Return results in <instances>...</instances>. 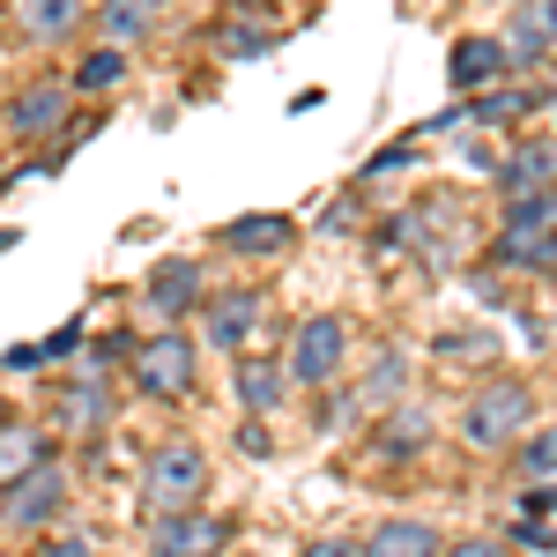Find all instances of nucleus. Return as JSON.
Returning <instances> with one entry per match:
<instances>
[{"label": "nucleus", "mask_w": 557, "mask_h": 557, "mask_svg": "<svg viewBox=\"0 0 557 557\" xmlns=\"http://www.w3.org/2000/svg\"><path fill=\"white\" fill-rule=\"evenodd\" d=\"M201 260H186V253H172V260H157L149 268V283H141V312L149 320H164V327H178L186 312H201Z\"/></svg>", "instance_id": "obj_7"}, {"label": "nucleus", "mask_w": 557, "mask_h": 557, "mask_svg": "<svg viewBox=\"0 0 557 557\" xmlns=\"http://www.w3.org/2000/svg\"><path fill=\"white\" fill-rule=\"evenodd\" d=\"M283 364H290V380L312 386V394L335 386V380H343V364H349V320H343V312H305Z\"/></svg>", "instance_id": "obj_3"}, {"label": "nucleus", "mask_w": 557, "mask_h": 557, "mask_svg": "<svg viewBox=\"0 0 557 557\" xmlns=\"http://www.w3.org/2000/svg\"><path fill=\"white\" fill-rule=\"evenodd\" d=\"M520 475H528V483H550L557 475V424H543V431L520 438Z\"/></svg>", "instance_id": "obj_25"}, {"label": "nucleus", "mask_w": 557, "mask_h": 557, "mask_svg": "<svg viewBox=\"0 0 557 557\" xmlns=\"http://www.w3.org/2000/svg\"><path fill=\"white\" fill-rule=\"evenodd\" d=\"M83 8L89 0H15V23H23V38H38V45H67L83 30Z\"/></svg>", "instance_id": "obj_17"}, {"label": "nucleus", "mask_w": 557, "mask_h": 557, "mask_svg": "<svg viewBox=\"0 0 557 557\" xmlns=\"http://www.w3.org/2000/svg\"><path fill=\"white\" fill-rule=\"evenodd\" d=\"M550 67H557V60H550Z\"/></svg>", "instance_id": "obj_39"}, {"label": "nucleus", "mask_w": 557, "mask_h": 557, "mask_svg": "<svg viewBox=\"0 0 557 557\" xmlns=\"http://www.w3.org/2000/svg\"><path fill=\"white\" fill-rule=\"evenodd\" d=\"M401 386H409V357H401V349H380V357H372V372H364V386H357L349 401L327 409V424H357V409H394V401H401Z\"/></svg>", "instance_id": "obj_15"}, {"label": "nucleus", "mask_w": 557, "mask_h": 557, "mask_svg": "<svg viewBox=\"0 0 557 557\" xmlns=\"http://www.w3.org/2000/svg\"><path fill=\"white\" fill-rule=\"evenodd\" d=\"M543 223H557V194H543Z\"/></svg>", "instance_id": "obj_36"}, {"label": "nucleus", "mask_w": 557, "mask_h": 557, "mask_svg": "<svg viewBox=\"0 0 557 557\" xmlns=\"http://www.w3.org/2000/svg\"><path fill=\"white\" fill-rule=\"evenodd\" d=\"M60 506H67V469L60 461H38L30 475H15L0 491V528L8 535H45L60 520Z\"/></svg>", "instance_id": "obj_4"}, {"label": "nucleus", "mask_w": 557, "mask_h": 557, "mask_svg": "<svg viewBox=\"0 0 557 557\" xmlns=\"http://www.w3.org/2000/svg\"><path fill=\"white\" fill-rule=\"evenodd\" d=\"M298 557H364V543H349V535H312Z\"/></svg>", "instance_id": "obj_27"}, {"label": "nucleus", "mask_w": 557, "mask_h": 557, "mask_svg": "<svg viewBox=\"0 0 557 557\" xmlns=\"http://www.w3.org/2000/svg\"><path fill=\"white\" fill-rule=\"evenodd\" d=\"M275 45V23H260V15H238L231 8V23L215 30V60H260Z\"/></svg>", "instance_id": "obj_23"}, {"label": "nucleus", "mask_w": 557, "mask_h": 557, "mask_svg": "<svg viewBox=\"0 0 557 557\" xmlns=\"http://www.w3.org/2000/svg\"><path fill=\"white\" fill-rule=\"evenodd\" d=\"M386 424H380V454L386 461H409V454H424V438H431V417L417 409V401H394V409H380Z\"/></svg>", "instance_id": "obj_21"}, {"label": "nucleus", "mask_w": 557, "mask_h": 557, "mask_svg": "<svg viewBox=\"0 0 557 557\" xmlns=\"http://www.w3.org/2000/svg\"><path fill=\"white\" fill-rule=\"evenodd\" d=\"M438 357H454V364H491L498 343H491L483 327H469V335H438Z\"/></svg>", "instance_id": "obj_26"}, {"label": "nucleus", "mask_w": 557, "mask_h": 557, "mask_svg": "<svg viewBox=\"0 0 557 557\" xmlns=\"http://www.w3.org/2000/svg\"><path fill=\"white\" fill-rule=\"evenodd\" d=\"M112 424V380H75L52 394V431H75V438H97V431Z\"/></svg>", "instance_id": "obj_12"}, {"label": "nucleus", "mask_w": 557, "mask_h": 557, "mask_svg": "<svg viewBox=\"0 0 557 557\" xmlns=\"http://www.w3.org/2000/svg\"><path fill=\"white\" fill-rule=\"evenodd\" d=\"M201 491H209V454L194 446V438H172V446H157L149 454V469H141V513H194L201 506Z\"/></svg>", "instance_id": "obj_2"}, {"label": "nucleus", "mask_w": 557, "mask_h": 557, "mask_svg": "<svg viewBox=\"0 0 557 557\" xmlns=\"http://www.w3.org/2000/svg\"><path fill=\"white\" fill-rule=\"evenodd\" d=\"M38 461H52V438L38 424H0V491L15 483V475H30Z\"/></svg>", "instance_id": "obj_20"}, {"label": "nucleus", "mask_w": 557, "mask_h": 557, "mask_svg": "<svg viewBox=\"0 0 557 557\" xmlns=\"http://www.w3.org/2000/svg\"><path fill=\"white\" fill-rule=\"evenodd\" d=\"M238 446H246V454H268L275 438H268V424H260V417H253V424H238Z\"/></svg>", "instance_id": "obj_33"}, {"label": "nucleus", "mask_w": 557, "mask_h": 557, "mask_svg": "<svg viewBox=\"0 0 557 557\" xmlns=\"http://www.w3.org/2000/svg\"><path fill=\"white\" fill-rule=\"evenodd\" d=\"M231 386H238V401H246V417H275L283 401H290V364L283 357H238V372H231Z\"/></svg>", "instance_id": "obj_16"}, {"label": "nucleus", "mask_w": 557, "mask_h": 557, "mask_svg": "<svg viewBox=\"0 0 557 557\" xmlns=\"http://www.w3.org/2000/svg\"><path fill=\"white\" fill-rule=\"evenodd\" d=\"M149 30H157V15L141 0H104V38L112 45H134V38H149Z\"/></svg>", "instance_id": "obj_24"}, {"label": "nucleus", "mask_w": 557, "mask_h": 557, "mask_svg": "<svg viewBox=\"0 0 557 557\" xmlns=\"http://www.w3.org/2000/svg\"><path fill=\"white\" fill-rule=\"evenodd\" d=\"M401 164H409V141H394V149H380V157L364 164V186H372V178H386V172H401Z\"/></svg>", "instance_id": "obj_30"}, {"label": "nucleus", "mask_w": 557, "mask_h": 557, "mask_svg": "<svg viewBox=\"0 0 557 557\" xmlns=\"http://www.w3.org/2000/svg\"><path fill=\"white\" fill-rule=\"evenodd\" d=\"M268 312V290H223V298H201V343L209 349H246V335Z\"/></svg>", "instance_id": "obj_10"}, {"label": "nucleus", "mask_w": 557, "mask_h": 557, "mask_svg": "<svg viewBox=\"0 0 557 557\" xmlns=\"http://www.w3.org/2000/svg\"><path fill=\"white\" fill-rule=\"evenodd\" d=\"M506 52H513V67H535L543 52H557V0H513V15H506Z\"/></svg>", "instance_id": "obj_14"}, {"label": "nucleus", "mask_w": 557, "mask_h": 557, "mask_svg": "<svg viewBox=\"0 0 557 557\" xmlns=\"http://www.w3.org/2000/svg\"><path fill=\"white\" fill-rule=\"evenodd\" d=\"M0 424H8V409H0Z\"/></svg>", "instance_id": "obj_38"}, {"label": "nucleus", "mask_w": 557, "mask_h": 557, "mask_svg": "<svg viewBox=\"0 0 557 557\" xmlns=\"http://www.w3.org/2000/svg\"><path fill=\"white\" fill-rule=\"evenodd\" d=\"M215 238H223V253H238V260H275V253H290L298 223L275 215V209H253V215H231Z\"/></svg>", "instance_id": "obj_13"}, {"label": "nucleus", "mask_w": 557, "mask_h": 557, "mask_svg": "<svg viewBox=\"0 0 557 557\" xmlns=\"http://www.w3.org/2000/svg\"><path fill=\"white\" fill-rule=\"evenodd\" d=\"M438 528L431 520H380L372 535H364V557H438Z\"/></svg>", "instance_id": "obj_18"}, {"label": "nucleus", "mask_w": 557, "mask_h": 557, "mask_svg": "<svg viewBox=\"0 0 557 557\" xmlns=\"http://www.w3.org/2000/svg\"><path fill=\"white\" fill-rule=\"evenodd\" d=\"M520 550H557V535L543 520H520Z\"/></svg>", "instance_id": "obj_31"}, {"label": "nucleus", "mask_w": 557, "mask_h": 557, "mask_svg": "<svg viewBox=\"0 0 557 557\" xmlns=\"http://www.w3.org/2000/svg\"><path fill=\"white\" fill-rule=\"evenodd\" d=\"M223 535H231V520L215 513H157L149 520V557H223Z\"/></svg>", "instance_id": "obj_8"}, {"label": "nucleus", "mask_w": 557, "mask_h": 557, "mask_svg": "<svg viewBox=\"0 0 557 557\" xmlns=\"http://www.w3.org/2000/svg\"><path fill=\"white\" fill-rule=\"evenodd\" d=\"M535 513H557V483H535V498H528Z\"/></svg>", "instance_id": "obj_34"}, {"label": "nucleus", "mask_w": 557, "mask_h": 557, "mask_svg": "<svg viewBox=\"0 0 557 557\" xmlns=\"http://www.w3.org/2000/svg\"><path fill=\"white\" fill-rule=\"evenodd\" d=\"M141 8H149V15H164V0H141Z\"/></svg>", "instance_id": "obj_37"}, {"label": "nucleus", "mask_w": 557, "mask_h": 557, "mask_svg": "<svg viewBox=\"0 0 557 557\" xmlns=\"http://www.w3.org/2000/svg\"><path fill=\"white\" fill-rule=\"evenodd\" d=\"M127 372H134V386H141L149 401H186V394H194V343H186L178 327H164V335L134 343Z\"/></svg>", "instance_id": "obj_5"}, {"label": "nucleus", "mask_w": 557, "mask_h": 557, "mask_svg": "<svg viewBox=\"0 0 557 557\" xmlns=\"http://www.w3.org/2000/svg\"><path fill=\"white\" fill-rule=\"evenodd\" d=\"M461 112H469V127H513V120L535 112V89L528 83H491V89H475Z\"/></svg>", "instance_id": "obj_19"}, {"label": "nucleus", "mask_w": 557, "mask_h": 557, "mask_svg": "<svg viewBox=\"0 0 557 557\" xmlns=\"http://www.w3.org/2000/svg\"><path fill=\"white\" fill-rule=\"evenodd\" d=\"M498 194H506V209L557 194V134H528V141H520L513 157L498 164Z\"/></svg>", "instance_id": "obj_9"}, {"label": "nucleus", "mask_w": 557, "mask_h": 557, "mask_svg": "<svg viewBox=\"0 0 557 557\" xmlns=\"http://www.w3.org/2000/svg\"><path fill=\"white\" fill-rule=\"evenodd\" d=\"M127 67H134V60H127V45H112V38H104V45H89V52H83V67H75V89H83V97H104V89H120V83H127Z\"/></svg>", "instance_id": "obj_22"}, {"label": "nucleus", "mask_w": 557, "mask_h": 557, "mask_svg": "<svg viewBox=\"0 0 557 557\" xmlns=\"http://www.w3.org/2000/svg\"><path fill=\"white\" fill-rule=\"evenodd\" d=\"M438 557H506V543H491V535H461V543H446Z\"/></svg>", "instance_id": "obj_28"}, {"label": "nucleus", "mask_w": 557, "mask_h": 557, "mask_svg": "<svg viewBox=\"0 0 557 557\" xmlns=\"http://www.w3.org/2000/svg\"><path fill=\"white\" fill-rule=\"evenodd\" d=\"M0 364H8V372H38L45 357H38V343H15V349H8V357H0Z\"/></svg>", "instance_id": "obj_32"}, {"label": "nucleus", "mask_w": 557, "mask_h": 557, "mask_svg": "<svg viewBox=\"0 0 557 557\" xmlns=\"http://www.w3.org/2000/svg\"><path fill=\"white\" fill-rule=\"evenodd\" d=\"M446 75H454L461 97H475V89H491V83H513L520 67H513V52H506V38H461L446 52Z\"/></svg>", "instance_id": "obj_11"}, {"label": "nucleus", "mask_w": 557, "mask_h": 557, "mask_svg": "<svg viewBox=\"0 0 557 557\" xmlns=\"http://www.w3.org/2000/svg\"><path fill=\"white\" fill-rule=\"evenodd\" d=\"M30 557H97V550H89L83 535H45V543H38Z\"/></svg>", "instance_id": "obj_29"}, {"label": "nucleus", "mask_w": 557, "mask_h": 557, "mask_svg": "<svg viewBox=\"0 0 557 557\" xmlns=\"http://www.w3.org/2000/svg\"><path fill=\"white\" fill-rule=\"evenodd\" d=\"M67 83H23L8 104H0V134L8 141H23V149H38V141H60L67 134Z\"/></svg>", "instance_id": "obj_6"}, {"label": "nucleus", "mask_w": 557, "mask_h": 557, "mask_svg": "<svg viewBox=\"0 0 557 557\" xmlns=\"http://www.w3.org/2000/svg\"><path fill=\"white\" fill-rule=\"evenodd\" d=\"M231 8H238V15H260V8H268V0H231Z\"/></svg>", "instance_id": "obj_35"}, {"label": "nucleus", "mask_w": 557, "mask_h": 557, "mask_svg": "<svg viewBox=\"0 0 557 557\" xmlns=\"http://www.w3.org/2000/svg\"><path fill=\"white\" fill-rule=\"evenodd\" d=\"M528 424H535V394H528L520 380H491L483 394H469V401H461V446H475V454L520 446V438H528Z\"/></svg>", "instance_id": "obj_1"}]
</instances>
